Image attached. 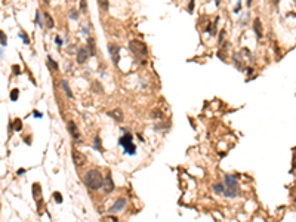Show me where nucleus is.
<instances>
[{"label": "nucleus", "mask_w": 296, "mask_h": 222, "mask_svg": "<svg viewBox=\"0 0 296 222\" xmlns=\"http://www.w3.org/2000/svg\"><path fill=\"white\" fill-rule=\"evenodd\" d=\"M83 182L89 190H99L104 187V178L101 175V172L92 169L86 172V175L83 176Z\"/></svg>", "instance_id": "nucleus-1"}, {"label": "nucleus", "mask_w": 296, "mask_h": 222, "mask_svg": "<svg viewBox=\"0 0 296 222\" xmlns=\"http://www.w3.org/2000/svg\"><path fill=\"white\" fill-rule=\"evenodd\" d=\"M240 193V188H238V182H237V176L234 175H225V191L223 195L233 199L237 194Z\"/></svg>", "instance_id": "nucleus-2"}, {"label": "nucleus", "mask_w": 296, "mask_h": 222, "mask_svg": "<svg viewBox=\"0 0 296 222\" xmlns=\"http://www.w3.org/2000/svg\"><path fill=\"white\" fill-rule=\"evenodd\" d=\"M132 135L130 133H124V136H122L120 138V141H118V144L123 147V150H124V153H128V154H130V155H133L135 153H136V148H135V145H133V142H132Z\"/></svg>", "instance_id": "nucleus-3"}, {"label": "nucleus", "mask_w": 296, "mask_h": 222, "mask_svg": "<svg viewBox=\"0 0 296 222\" xmlns=\"http://www.w3.org/2000/svg\"><path fill=\"white\" fill-rule=\"evenodd\" d=\"M129 49L133 53H136V55H141V57H145L147 55V46L141 40H132L129 43Z\"/></svg>", "instance_id": "nucleus-4"}, {"label": "nucleus", "mask_w": 296, "mask_h": 222, "mask_svg": "<svg viewBox=\"0 0 296 222\" xmlns=\"http://www.w3.org/2000/svg\"><path fill=\"white\" fill-rule=\"evenodd\" d=\"M89 55H90V52H88L86 47H80V49L77 51V53H76V59H77L78 64H84L86 61H88Z\"/></svg>", "instance_id": "nucleus-5"}, {"label": "nucleus", "mask_w": 296, "mask_h": 222, "mask_svg": "<svg viewBox=\"0 0 296 222\" xmlns=\"http://www.w3.org/2000/svg\"><path fill=\"white\" fill-rule=\"evenodd\" d=\"M73 161L76 166H83L84 163H86V157H84V154H82L80 151H77V150H74L73 151Z\"/></svg>", "instance_id": "nucleus-6"}, {"label": "nucleus", "mask_w": 296, "mask_h": 222, "mask_svg": "<svg viewBox=\"0 0 296 222\" xmlns=\"http://www.w3.org/2000/svg\"><path fill=\"white\" fill-rule=\"evenodd\" d=\"M124 206H126V200H124L123 197H120V199L116 200V203L111 206L110 210H111L113 213H118V212H122L124 209Z\"/></svg>", "instance_id": "nucleus-7"}, {"label": "nucleus", "mask_w": 296, "mask_h": 222, "mask_svg": "<svg viewBox=\"0 0 296 222\" xmlns=\"http://www.w3.org/2000/svg\"><path fill=\"white\" fill-rule=\"evenodd\" d=\"M253 30H255V33H256L258 39H262L263 28H262V24H261V19H259V18H255V21H253Z\"/></svg>", "instance_id": "nucleus-8"}, {"label": "nucleus", "mask_w": 296, "mask_h": 222, "mask_svg": "<svg viewBox=\"0 0 296 222\" xmlns=\"http://www.w3.org/2000/svg\"><path fill=\"white\" fill-rule=\"evenodd\" d=\"M102 190H104L107 194L111 193L113 190H114V182H113V179L110 175H107L105 179H104V187H102Z\"/></svg>", "instance_id": "nucleus-9"}, {"label": "nucleus", "mask_w": 296, "mask_h": 222, "mask_svg": "<svg viewBox=\"0 0 296 222\" xmlns=\"http://www.w3.org/2000/svg\"><path fill=\"white\" fill-rule=\"evenodd\" d=\"M108 49H110V55H111V59L114 64H118V46L117 45H110L108 46Z\"/></svg>", "instance_id": "nucleus-10"}, {"label": "nucleus", "mask_w": 296, "mask_h": 222, "mask_svg": "<svg viewBox=\"0 0 296 222\" xmlns=\"http://www.w3.org/2000/svg\"><path fill=\"white\" fill-rule=\"evenodd\" d=\"M68 132L71 133V136H73L74 139H78V138H80V132H78L77 126H76L74 121H68Z\"/></svg>", "instance_id": "nucleus-11"}, {"label": "nucleus", "mask_w": 296, "mask_h": 222, "mask_svg": "<svg viewBox=\"0 0 296 222\" xmlns=\"http://www.w3.org/2000/svg\"><path fill=\"white\" fill-rule=\"evenodd\" d=\"M110 116H111V117L116 120V121H123V111H122L120 108L113 110L111 113H110Z\"/></svg>", "instance_id": "nucleus-12"}, {"label": "nucleus", "mask_w": 296, "mask_h": 222, "mask_svg": "<svg viewBox=\"0 0 296 222\" xmlns=\"http://www.w3.org/2000/svg\"><path fill=\"white\" fill-rule=\"evenodd\" d=\"M98 2V6H99L101 11H108V7H110V3H108V0H96Z\"/></svg>", "instance_id": "nucleus-13"}, {"label": "nucleus", "mask_w": 296, "mask_h": 222, "mask_svg": "<svg viewBox=\"0 0 296 222\" xmlns=\"http://www.w3.org/2000/svg\"><path fill=\"white\" fill-rule=\"evenodd\" d=\"M213 191L216 194H223V191H225V185H222V184H213Z\"/></svg>", "instance_id": "nucleus-14"}, {"label": "nucleus", "mask_w": 296, "mask_h": 222, "mask_svg": "<svg viewBox=\"0 0 296 222\" xmlns=\"http://www.w3.org/2000/svg\"><path fill=\"white\" fill-rule=\"evenodd\" d=\"M45 19H46V27L48 28H53V25H55V22H53V19H52V17H50L48 12H45Z\"/></svg>", "instance_id": "nucleus-15"}, {"label": "nucleus", "mask_w": 296, "mask_h": 222, "mask_svg": "<svg viewBox=\"0 0 296 222\" xmlns=\"http://www.w3.org/2000/svg\"><path fill=\"white\" fill-rule=\"evenodd\" d=\"M61 86H62V89L65 91V93H67V96H68V98H73V93H71V91H70V87H68V83L65 81V80H62V81H61Z\"/></svg>", "instance_id": "nucleus-16"}, {"label": "nucleus", "mask_w": 296, "mask_h": 222, "mask_svg": "<svg viewBox=\"0 0 296 222\" xmlns=\"http://www.w3.org/2000/svg\"><path fill=\"white\" fill-rule=\"evenodd\" d=\"M88 46H89L90 57H93V55H95V42H93V39H89V40H88Z\"/></svg>", "instance_id": "nucleus-17"}, {"label": "nucleus", "mask_w": 296, "mask_h": 222, "mask_svg": "<svg viewBox=\"0 0 296 222\" xmlns=\"http://www.w3.org/2000/svg\"><path fill=\"white\" fill-rule=\"evenodd\" d=\"M13 129L17 132H19L21 129H23V121H21V119H15L13 120Z\"/></svg>", "instance_id": "nucleus-18"}, {"label": "nucleus", "mask_w": 296, "mask_h": 222, "mask_svg": "<svg viewBox=\"0 0 296 222\" xmlns=\"http://www.w3.org/2000/svg\"><path fill=\"white\" fill-rule=\"evenodd\" d=\"M92 89H93V92H95V93H99V92H102V86L99 85V81H93Z\"/></svg>", "instance_id": "nucleus-19"}, {"label": "nucleus", "mask_w": 296, "mask_h": 222, "mask_svg": "<svg viewBox=\"0 0 296 222\" xmlns=\"http://www.w3.org/2000/svg\"><path fill=\"white\" fill-rule=\"evenodd\" d=\"M70 18L74 19V21H77L78 19V11L77 9H71V11H70Z\"/></svg>", "instance_id": "nucleus-20"}, {"label": "nucleus", "mask_w": 296, "mask_h": 222, "mask_svg": "<svg viewBox=\"0 0 296 222\" xmlns=\"http://www.w3.org/2000/svg\"><path fill=\"white\" fill-rule=\"evenodd\" d=\"M18 96H19V92H18V89H13V91L11 92V99H12V101H17Z\"/></svg>", "instance_id": "nucleus-21"}, {"label": "nucleus", "mask_w": 296, "mask_h": 222, "mask_svg": "<svg viewBox=\"0 0 296 222\" xmlns=\"http://www.w3.org/2000/svg\"><path fill=\"white\" fill-rule=\"evenodd\" d=\"M48 61H49V64L52 65V68H53V70H58V64H56V61H53V59H52V57H50V55L48 57Z\"/></svg>", "instance_id": "nucleus-22"}, {"label": "nucleus", "mask_w": 296, "mask_h": 222, "mask_svg": "<svg viewBox=\"0 0 296 222\" xmlns=\"http://www.w3.org/2000/svg\"><path fill=\"white\" fill-rule=\"evenodd\" d=\"M36 24H37L39 27H43V22L40 21V12L39 11L36 12Z\"/></svg>", "instance_id": "nucleus-23"}, {"label": "nucleus", "mask_w": 296, "mask_h": 222, "mask_svg": "<svg viewBox=\"0 0 296 222\" xmlns=\"http://www.w3.org/2000/svg\"><path fill=\"white\" fill-rule=\"evenodd\" d=\"M80 11L86 12L88 11V6H86V0H80Z\"/></svg>", "instance_id": "nucleus-24"}, {"label": "nucleus", "mask_w": 296, "mask_h": 222, "mask_svg": "<svg viewBox=\"0 0 296 222\" xmlns=\"http://www.w3.org/2000/svg\"><path fill=\"white\" fill-rule=\"evenodd\" d=\"M53 197H55V201L56 203H62V197L59 193H53Z\"/></svg>", "instance_id": "nucleus-25"}, {"label": "nucleus", "mask_w": 296, "mask_h": 222, "mask_svg": "<svg viewBox=\"0 0 296 222\" xmlns=\"http://www.w3.org/2000/svg\"><path fill=\"white\" fill-rule=\"evenodd\" d=\"M95 148L98 150V151H102V147H101V144H99V138H98V136L95 138Z\"/></svg>", "instance_id": "nucleus-26"}, {"label": "nucleus", "mask_w": 296, "mask_h": 222, "mask_svg": "<svg viewBox=\"0 0 296 222\" xmlns=\"http://www.w3.org/2000/svg\"><path fill=\"white\" fill-rule=\"evenodd\" d=\"M39 191H40L39 184H34V185H33V193H34V195H37V194H39Z\"/></svg>", "instance_id": "nucleus-27"}, {"label": "nucleus", "mask_w": 296, "mask_h": 222, "mask_svg": "<svg viewBox=\"0 0 296 222\" xmlns=\"http://www.w3.org/2000/svg\"><path fill=\"white\" fill-rule=\"evenodd\" d=\"M193 11H194V0H190V5H188V12H190V13H193Z\"/></svg>", "instance_id": "nucleus-28"}, {"label": "nucleus", "mask_w": 296, "mask_h": 222, "mask_svg": "<svg viewBox=\"0 0 296 222\" xmlns=\"http://www.w3.org/2000/svg\"><path fill=\"white\" fill-rule=\"evenodd\" d=\"M0 37H2V46H6V36H5L3 31L0 33Z\"/></svg>", "instance_id": "nucleus-29"}, {"label": "nucleus", "mask_w": 296, "mask_h": 222, "mask_svg": "<svg viewBox=\"0 0 296 222\" xmlns=\"http://www.w3.org/2000/svg\"><path fill=\"white\" fill-rule=\"evenodd\" d=\"M240 9H241V0H238V2H237V6L234 7V12H240Z\"/></svg>", "instance_id": "nucleus-30"}, {"label": "nucleus", "mask_w": 296, "mask_h": 222, "mask_svg": "<svg viewBox=\"0 0 296 222\" xmlns=\"http://www.w3.org/2000/svg\"><path fill=\"white\" fill-rule=\"evenodd\" d=\"M13 73H15V74H19V73H21V70H19V65H13Z\"/></svg>", "instance_id": "nucleus-31"}, {"label": "nucleus", "mask_w": 296, "mask_h": 222, "mask_svg": "<svg viewBox=\"0 0 296 222\" xmlns=\"http://www.w3.org/2000/svg\"><path fill=\"white\" fill-rule=\"evenodd\" d=\"M56 45H58V46H61V45H62V40H61V37H59V36L56 37Z\"/></svg>", "instance_id": "nucleus-32"}, {"label": "nucleus", "mask_w": 296, "mask_h": 222, "mask_svg": "<svg viewBox=\"0 0 296 222\" xmlns=\"http://www.w3.org/2000/svg\"><path fill=\"white\" fill-rule=\"evenodd\" d=\"M21 37L24 39V43H25V45H28V39H27V36H25V34H21Z\"/></svg>", "instance_id": "nucleus-33"}, {"label": "nucleus", "mask_w": 296, "mask_h": 222, "mask_svg": "<svg viewBox=\"0 0 296 222\" xmlns=\"http://www.w3.org/2000/svg\"><path fill=\"white\" fill-rule=\"evenodd\" d=\"M33 114H34V117H37V119H40V117H42V114H40L39 111H34Z\"/></svg>", "instance_id": "nucleus-34"}, {"label": "nucleus", "mask_w": 296, "mask_h": 222, "mask_svg": "<svg viewBox=\"0 0 296 222\" xmlns=\"http://www.w3.org/2000/svg\"><path fill=\"white\" fill-rule=\"evenodd\" d=\"M271 2H273L274 6H278V2H280V0H271Z\"/></svg>", "instance_id": "nucleus-35"}, {"label": "nucleus", "mask_w": 296, "mask_h": 222, "mask_svg": "<svg viewBox=\"0 0 296 222\" xmlns=\"http://www.w3.org/2000/svg\"><path fill=\"white\" fill-rule=\"evenodd\" d=\"M219 3H221V0H215V5H216V7H219Z\"/></svg>", "instance_id": "nucleus-36"}, {"label": "nucleus", "mask_w": 296, "mask_h": 222, "mask_svg": "<svg viewBox=\"0 0 296 222\" xmlns=\"http://www.w3.org/2000/svg\"><path fill=\"white\" fill-rule=\"evenodd\" d=\"M247 6H249V7L252 6V0H247Z\"/></svg>", "instance_id": "nucleus-37"}, {"label": "nucleus", "mask_w": 296, "mask_h": 222, "mask_svg": "<svg viewBox=\"0 0 296 222\" xmlns=\"http://www.w3.org/2000/svg\"><path fill=\"white\" fill-rule=\"evenodd\" d=\"M45 2H46V3H49V0H45Z\"/></svg>", "instance_id": "nucleus-38"}, {"label": "nucleus", "mask_w": 296, "mask_h": 222, "mask_svg": "<svg viewBox=\"0 0 296 222\" xmlns=\"http://www.w3.org/2000/svg\"><path fill=\"white\" fill-rule=\"evenodd\" d=\"M293 2H295V3H296V0H293Z\"/></svg>", "instance_id": "nucleus-39"}]
</instances>
